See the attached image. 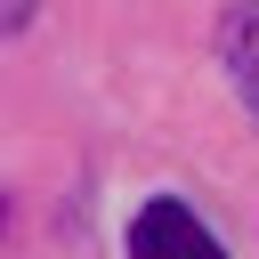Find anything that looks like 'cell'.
Returning <instances> with one entry per match:
<instances>
[{"mask_svg": "<svg viewBox=\"0 0 259 259\" xmlns=\"http://www.w3.org/2000/svg\"><path fill=\"white\" fill-rule=\"evenodd\" d=\"M130 259H227V243L170 194H154L138 219H130Z\"/></svg>", "mask_w": 259, "mask_h": 259, "instance_id": "1", "label": "cell"}, {"mask_svg": "<svg viewBox=\"0 0 259 259\" xmlns=\"http://www.w3.org/2000/svg\"><path fill=\"white\" fill-rule=\"evenodd\" d=\"M219 65H227L243 113L259 121V0H235V8L219 16Z\"/></svg>", "mask_w": 259, "mask_h": 259, "instance_id": "2", "label": "cell"}]
</instances>
